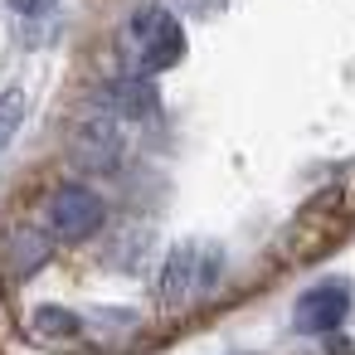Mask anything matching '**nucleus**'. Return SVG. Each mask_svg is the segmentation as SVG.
I'll return each instance as SVG.
<instances>
[{
    "label": "nucleus",
    "instance_id": "obj_8",
    "mask_svg": "<svg viewBox=\"0 0 355 355\" xmlns=\"http://www.w3.org/2000/svg\"><path fill=\"white\" fill-rule=\"evenodd\" d=\"M30 331L40 340H78L83 336V316H73L69 306H35L30 311Z\"/></svg>",
    "mask_w": 355,
    "mask_h": 355
},
{
    "label": "nucleus",
    "instance_id": "obj_9",
    "mask_svg": "<svg viewBox=\"0 0 355 355\" xmlns=\"http://www.w3.org/2000/svg\"><path fill=\"white\" fill-rule=\"evenodd\" d=\"M20 122H25V93L20 88H6V93H0V151L15 141Z\"/></svg>",
    "mask_w": 355,
    "mask_h": 355
},
{
    "label": "nucleus",
    "instance_id": "obj_6",
    "mask_svg": "<svg viewBox=\"0 0 355 355\" xmlns=\"http://www.w3.org/2000/svg\"><path fill=\"white\" fill-rule=\"evenodd\" d=\"M103 107H107L112 117H122V122H151V117H156V107H161L151 73H127V78H112V83L103 88Z\"/></svg>",
    "mask_w": 355,
    "mask_h": 355
},
{
    "label": "nucleus",
    "instance_id": "obj_1",
    "mask_svg": "<svg viewBox=\"0 0 355 355\" xmlns=\"http://www.w3.org/2000/svg\"><path fill=\"white\" fill-rule=\"evenodd\" d=\"M127 44H132L141 73H161V69H171V64L180 59L185 30H180V20H175L166 6H141V10L127 20Z\"/></svg>",
    "mask_w": 355,
    "mask_h": 355
},
{
    "label": "nucleus",
    "instance_id": "obj_4",
    "mask_svg": "<svg viewBox=\"0 0 355 355\" xmlns=\"http://www.w3.org/2000/svg\"><path fill=\"white\" fill-rule=\"evenodd\" d=\"M49 234L54 239H88V234H98L103 229V195H93L88 185H59L54 195H49Z\"/></svg>",
    "mask_w": 355,
    "mask_h": 355
},
{
    "label": "nucleus",
    "instance_id": "obj_7",
    "mask_svg": "<svg viewBox=\"0 0 355 355\" xmlns=\"http://www.w3.org/2000/svg\"><path fill=\"white\" fill-rule=\"evenodd\" d=\"M49 234H40V229H10L6 234V263H10V272L15 277H25V272H35L44 258H49Z\"/></svg>",
    "mask_w": 355,
    "mask_h": 355
},
{
    "label": "nucleus",
    "instance_id": "obj_10",
    "mask_svg": "<svg viewBox=\"0 0 355 355\" xmlns=\"http://www.w3.org/2000/svg\"><path fill=\"white\" fill-rule=\"evenodd\" d=\"M10 10H15V15H49L54 0H10Z\"/></svg>",
    "mask_w": 355,
    "mask_h": 355
},
{
    "label": "nucleus",
    "instance_id": "obj_3",
    "mask_svg": "<svg viewBox=\"0 0 355 355\" xmlns=\"http://www.w3.org/2000/svg\"><path fill=\"white\" fill-rule=\"evenodd\" d=\"M73 156L88 171H117L127 156V137H122V117H112L107 107L88 112L73 122Z\"/></svg>",
    "mask_w": 355,
    "mask_h": 355
},
{
    "label": "nucleus",
    "instance_id": "obj_2",
    "mask_svg": "<svg viewBox=\"0 0 355 355\" xmlns=\"http://www.w3.org/2000/svg\"><path fill=\"white\" fill-rule=\"evenodd\" d=\"M219 268H224L219 248H205V243L171 248V258L161 268V302L166 306H185L190 297H200V292H209L219 282Z\"/></svg>",
    "mask_w": 355,
    "mask_h": 355
},
{
    "label": "nucleus",
    "instance_id": "obj_5",
    "mask_svg": "<svg viewBox=\"0 0 355 355\" xmlns=\"http://www.w3.org/2000/svg\"><path fill=\"white\" fill-rule=\"evenodd\" d=\"M345 311H350V287L331 277V282H316V287H306V292L297 297L292 326H297L302 336H331V331L345 321Z\"/></svg>",
    "mask_w": 355,
    "mask_h": 355
}]
</instances>
